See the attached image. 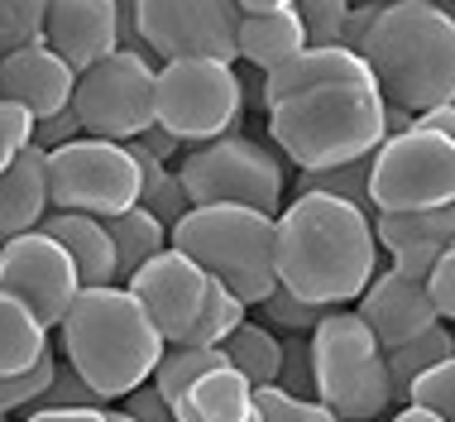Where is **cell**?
I'll use <instances>...</instances> for the list:
<instances>
[{
	"label": "cell",
	"mask_w": 455,
	"mask_h": 422,
	"mask_svg": "<svg viewBox=\"0 0 455 422\" xmlns=\"http://www.w3.org/2000/svg\"><path fill=\"white\" fill-rule=\"evenodd\" d=\"M379 274L374 216L340 197L298 192L278 211V283L316 307L360 303Z\"/></svg>",
	"instance_id": "6da1fadb"
},
{
	"label": "cell",
	"mask_w": 455,
	"mask_h": 422,
	"mask_svg": "<svg viewBox=\"0 0 455 422\" xmlns=\"http://www.w3.org/2000/svg\"><path fill=\"white\" fill-rule=\"evenodd\" d=\"M63 360L96 389L101 403H125L134 389L154 379L158 360L168 355L164 331L144 312L130 288H82L63 317Z\"/></svg>",
	"instance_id": "7a4b0ae2"
},
{
	"label": "cell",
	"mask_w": 455,
	"mask_h": 422,
	"mask_svg": "<svg viewBox=\"0 0 455 422\" xmlns=\"http://www.w3.org/2000/svg\"><path fill=\"white\" fill-rule=\"evenodd\" d=\"M268 140L283 158L298 164V173L374 158L388 140V101L374 77L316 86L268 110Z\"/></svg>",
	"instance_id": "3957f363"
},
{
	"label": "cell",
	"mask_w": 455,
	"mask_h": 422,
	"mask_svg": "<svg viewBox=\"0 0 455 422\" xmlns=\"http://www.w3.org/2000/svg\"><path fill=\"white\" fill-rule=\"evenodd\" d=\"M360 58L374 72L388 106L427 116L455 101V20L436 0H403L379 10Z\"/></svg>",
	"instance_id": "277c9868"
},
{
	"label": "cell",
	"mask_w": 455,
	"mask_h": 422,
	"mask_svg": "<svg viewBox=\"0 0 455 422\" xmlns=\"http://www.w3.org/2000/svg\"><path fill=\"white\" fill-rule=\"evenodd\" d=\"M168 240L216 283H226L244 307H264L278 288V216L250 207H192Z\"/></svg>",
	"instance_id": "5b68a950"
},
{
	"label": "cell",
	"mask_w": 455,
	"mask_h": 422,
	"mask_svg": "<svg viewBox=\"0 0 455 422\" xmlns=\"http://www.w3.org/2000/svg\"><path fill=\"white\" fill-rule=\"evenodd\" d=\"M312 379L316 403H326L340 422H379L393 408L388 355L355 312H326L312 331Z\"/></svg>",
	"instance_id": "8992f818"
},
{
	"label": "cell",
	"mask_w": 455,
	"mask_h": 422,
	"mask_svg": "<svg viewBox=\"0 0 455 422\" xmlns=\"http://www.w3.org/2000/svg\"><path fill=\"white\" fill-rule=\"evenodd\" d=\"M178 178L192 207H250L264 216H278L283 188H288L274 149L235 130L202 149H188V158L178 164Z\"/></svg>",
	"instance_id": "52a82bcc"
},
{
	"label": "cell",
	"mask_w": 455,
	"mask_h": 422,
	"mask_svg": "<svg viewBox=\"0 0 455 422\" xmlns=\"http://www.w3.org/2000/svg\"><path fill=\"white\" fill-rule=\"evenodd\" d=\"M244 110V82L235 63H216V58H182L164 63L154 82V126L178 134L182 144L202 149L230 134V126Z\"/></svg>",
	"instance_id": "ba28073f"
},
{
	"label": "cell",
	"mask_w": 455,
	"mask_h": 422,
	"mask_svg": "<svg viewBox=\"0 0 455 422\" xmlns=\"http://www.w3.org/2000/svg\"><path fill=\"white\" fill-rule=\"evenodd\" d=\"M369 202H374V216L455 207V140L422 126L388 134L374 154Z\"/></svg>",
	"instance_id": "9c48e42d"
},
{
	"label": "cell",
	"mask_w": 455,
	"mask_h": 422,
	"mask_svg": "<svg viewBox=\"0 0 455 422\" xmlns=\"http://www.w3.org/2000/svg\"><path fill=\"white\" fill-rule=\"evenodd\" d=\"M144 173L130 144L116 140H92L82 134L77 144L48 154V197L53 211H82V216L110 221L120 211L140 207Z\"/></svg>",
	"instance_id": "30bf717a"
},
{
	"label": "cell",
	"mask_w": 455,
	"mask_h": 422,
	"mask_svg": "<svg viewBox=\"0 0 455 422\" xmlns=\"http://www.w3.org/2000/svg\"><path fill=\"white\" fill-rule=\"evenodd\" d=\"M134 29H140L149 58L182 63V58H240V20L235 0H130Z\"/></svg>",
	"instance_id": "8fae6325"
},
{
	"label": "cell",
	"mask_w": 455,
	"mask_h": 422,
	"mask_svg": "<svg viewBox=\"0 0 455 422\" xmlns=\"http://www.w3.org/2000/svg\"><path fill=\"white\" fill-rule=\"evenodd\" d=\"M154 82H158L154 58L116 48L106 63H96L77 77L72 110H77L82 130L92 140L130 144L154 126Z\"/></svg>",
	"instance_id": "7c38bea8"
},
{
	"label": "cell",
	"mask_w": 455,
	"mask_h": 422,
	"mask_svg": "<svg viewBox=\"0 0 455 422\" xmlns=\"http://www.w3.org/2000/svg\"><path fill=\"white\" fill-rule=\"evenodd\" d=\"M0 293L20 297L44 327H63L82 293V274L48 231H29L0 245Z\"/></svg>",
	"instance_id": "4fadbf2b"
},
{
	"label": "cell",
	"mask_w": 455,
	"mask_h": 422,
	"mask_svg": "<svg viewBox=\"0 0 455 422\" xmlns=\"http://www.w3.org/2000/svg\"><path fill=\"white\" fill-rule=\"evenodd\" d=\"M212 274H206L196 259H188L182 250L168 245L164 255H154L140 274L125 279V288L144 303V312L154 317V327L164 331L168 345H182L192 337L196 317H202L206 297H212Z\"/></svg>",
	"instance_id": "5bb4252c"
},
{
	"label": "cell",
	"mask_w": 455,
	"mask_h": 422,
	"mask_svg": "<svg viewBox=\"0 0 455 422\" xmlns=\"http://www.w3.org/2000/svg\"><path fill=\"white\" fill-rule=\"evenodd\" d=\"M355 317L374 331V341L384 345V351H398V345L417 341L422 331H432L441 321L436 303H432V288L417 283V279H408V274H398L393 264L379 269L374 283L360 293Z\"/></svg>",
	"instance_id": "9a60e30c"
},
{
	"label": "cell",
	"mask_w": 455,
	"mask_h": 422,
	"mask_svg": "<svg viewBox=\"0 0 455 422\" xmlns=\"http://www.w3.org/2000/svg\"><path fill=\"white\" fill-rule=\"evenodd\" d=\"M44 44L82 77L120 48V0H48Z\"/></svg>",
	"instance_id": "2e32d148"
},
{
	"label": "cell",
	"mask_w": 455,
	"mask_h": 422,
	"mask_svg": "<svg viewBox=\"0 0 455 422\" xmlns=\"http://www.w3.org/2000/svg\"><path fill=\"white\" fill-rule=\"evenodd\" d=\"M379 250H388V264L417 283L432 279L436 259L455 245V207L436 211H384L374 216Z\"/></svg>",
	"instance_id": "e0dca14e"
},
{
	"label": "cell",
	"mask_w": 455,
	"mask_h": 422,
	"mask_svg": "<svg viewBox=\"0 0 455 422\" xmlns=\"http://www.w3.org/2000/svg\"><path fill=\"white\" fill-rule=\"evenodd\" d=\"M72 92H77V72L48 44H29V48H15V53L0 58V101L24 106L34 120L68 110Z\"/></svg>",
	"instance_id": "ac0fdd59"
},
{
	"label": "cell",
	"mask_w": 455,
	"mask_h": 422,
	"mask_svg": "<svg viewBox=\"0 0 455 422\" xmlns=\"http://www.w3.org/2000/svg\"><path fill=\"white\" fill-rule=\"evenodd\" d=\"M53 211L48 197V154L39 144H29L24 154L0 173V245L15 240V235L39 231Z\"/></svg>",
	"instance_id": "d6986e66"
},
{
	"label": "cell",
	"mask_w": 455,
	"mask_h": 422,
	"mask_svg": "<svg viewBox=\"0 0 455 422\" xmlns=\"http://www.w3.org/2000/svg\"><path fill=\"white\" fill-rule=\"evenodd\" d=\"M360 77H374L369 72V63L355 48L336 44V48H307V53H298L288 68L268 72L264 77V116L274 110L278 101H288V96H302V92H316V86H331V82H360Z\"/></svg>",
	"instance_id": "ffe728a7"
},
{
	"label": "cell",
	"mask_w": 455,
	"mask_h": 422,
	"mask_svg": "<svg viewBox=\"0 0 455 422\" xmlns=\"http://www.w3.org/2000/svg\"><path fill=\"white\" fill-rule=\"evenodd\" d=\"M39 231H48L72 255V264H77V274H82V288H110V283L120 279L116 240H110L106 221L82 216V211H48V221Z\"/></svg>",
	"instance_id": "44dd1931"
},
{
	"label": "cell",
	"mask_w": 455,
	"mask_h": 422,
	"mask_svg": "<svg viewBox=\"0 0 455 422\" xmlns=\"http://www.w3.org/2000/svg\"><path fill=\"white\" fill-rule=\"evenodd\" d=\"M173 422H259V389L240 369L220 365L173 403Z\"/></svg>",
	"instance_id": "7402d4cb"
},
{
	"label": "cell",
	"mask_w": 455,
	"mask_h": 422,
	"mask_svg": "<svg viewBox=\"0 0 455 422\" xmlns=\"http://www.w3.org/2000/svg\"><path fill=\"white\" fill-rule=\"evenodd\" d=\"M298 53H307V29H302L298 5L264 10V15H244L240 20V58L259 72V77L288 68Z\"/></svg>",
	"instance_id": "603a6c76"
},
{
	"label": "cell",
	"mask_w": 455,
	"mask_h": 422,
	"mask_svg": "<svg viewBox=\"0 0 455 422\" xmlns=\"http://www.w3.org/2000/svg\"><path fill=\"white\" fill-rule=\"evenodd\" d=\"M48 351H53V345H48V327L20 303V297L0 293V379L34 369Z\"/></svg>",
	"instance_id": "cb8c5ba5"
},
{
	"label": "cell",
	"mask_w": 455,
	"mask_h": 422,
	"mask_svg": "<svg viewBox=\"0 0 455 422\" xmlns=\"http://www.w3.org/2000/svg\"><path fill=\"white\" fill-rule=\"evenodd\" d=\"M106 231H110V240H116L120 279L140 274L154 255H164L168 245H173V240H168V226L154 216V211H144V207H130V211H120V216H110Z\"/></svg>",
	"instance_id": "d4e9b609"
},
{
	"label": "cell",
	"mask_w": 455,
	"mask_h": 422,
	"mask_svg": "<svg viewBox=\"0 0 455 422\" xmlns=\"http://www.w3.org/2000/svg\"><path fill=\"white\" fill-rule=\"evenodd\" d=\"M220 351H226L230 369H240L254 389H268V384H278V375H283V341L264 327V321H254V317L244 321V327L220 345Z\"/></svg>",
	"instance_id": "484cf974"
},
{
	"label": "cell",
	"mask_w": 455,
	"mask_h": 422,
	"mask_svg": "<svg viewBox=\"0 0 455 422\" xmlns=\"http://www.w3.org/2000/svg\"><path fill=\"white\" fill-rule=\"evenodd\" d=\"M388 355V379H393V394H398L403 403H408V389L417 379L427 375V369L446 365V360L455 355V331L446 327V321H436L432 331H422L417 341L398 345V351H384Z\"/></svg>",
	"instance_id": "4316f807"
},
{
	"label": "cell",
	"mask_w": 455,
	"mask_h": 422,
	"mask_svg": "<svg viewBox=\"0 0 455 422\" xmlns=\"http://www.w3.org/2000/svg\"><path fill=\"white\" fill-rule=\"evenodd\" d=\"M220 365H230L226 351H202V345H168V355L158 360V369H154L149 384H154L158 394H164V403L173 408L196 379L212 375V369H220Z\"/></svg>",
	"instance_id": "83f0119b"
},
{
	"label": "cell",
	"mask_w": 455,
	"mask_h": 422,
	"mask_svg": "<svg viewBox=\"0 0 455 422\" xmlns=\"http://www.w3.org/2000/svg\"><path fill=\"white\" fill-rule=\"evenodd\" d=\"M250 321V307L240 303L235 293L226 288V283H212V297H206V307H202V317H196V327H192V337L182 341V345H202V351H220L235 331Z\"/></svg>",
	"instance_id": "f1b7e54d"
},
{
	"label": "cell",
	"mask_w": 455,
	"mask_h": 422,
	"mask_svg": "<svg viewBox=\"0 0 455 422\" xmlns=\"http://www.w3.org/2000/svg\"><path fill=\"white\" fill-rule=\"evenodd\" d=\"M369 173H374V158H355V164L322 168V173H298V192L340 197V202H350V207H360V211L374 216V202H369Z\"/></svg>",
	"instance_id": "f546056e"
},
{
	"label": "cell",
	"mask_w": 455,
	"mask_h": 422,
	"mask_svg": "<svg viewBox=\"0 0 455 422\" xmlns=\"http://www.w3.org/2000/svg\"><path fill=\"white\" fill-rule=\"evenodd\" d=\"M48 29V0H0V58L15 48L44 44Z\"/></svg>",
	"instance_id": "4dcf8cb0"
},
{
	"label": "cell",
	"mask_w": 455,
	"mask_h": 422,
	"mask_svg": "<svg viewBox=\"0 0 455 422\" xmlns=\"http://www.w3.org/2000/svg\"><path fill=\"white\" fill-rule=\"evenodd\" d=\"M58 365H63V360L48 351L34 369H24V375H5V379H0V422H5L10 413H20V408H29V413H34V408L44 403V394L53 389Z\"/></svg>",
	"instance_id": "1f68e13d"
},
{
	"label": "cell",
	"mask_w": 455,
	"mask_h": 422,
	"mask_svg": "<svg viewBox=\"0 0 455 422\" xmlns=\"http://www.w3.org/2000/svg\"><path fill=\"white\" fill-rule=\"evenodd\" d=\"M355 0H298V15L307 29V48H336L346 44V20Z\"/></svg>",
	"instance_id": "d6a6232c"
},
{
	"label": "cell",
	"mask_w": 455,
	"mask_h": 422,
	"mask_svg": "<svg viewBox=\"0 0 455 422\" xmlns=\"http://www.w3.org/2000/svg\"><path fill=\"white\" fill-rule=\"evenodd\" d=\"M259 422H340V418L326 403L298 399V394L268 384V389H259Z\"/></svg>",
	"instance_id": "836d02e7"
},
{
	"label": "cell",
	"mask_w": 455,
	"mask_h": 422,
	"mask_svg": "<svg viewBox=\"0 0 455 422\" xmlns=\"http://www.w3.org/2000/svg\"><path fill=\"white\" fill-rule=\"evenodd\" d=\"M326 312H336V307H316V303H307V297H298L292 288H283V283H278L274 293H268V303H264V317L274 321V327L298 331V337H302V331L312 337V331L322 327Z\"/></svg>",
	"instance_id": "e575fe53"
},
{
	"label": "cell",
	"mask_w": 455,
	"mask_h": 422,
	"mask_svg": "<svg viewBox=\"0 0 455 422\" xmlns=\"http://www.w3.org/2000/svg\"><path fill=\"white\" fill-rule=\"evenodd\" d=\"M408 403L432 408L441 422H455V355L446 360V365L427 369V375L412 384V389H408Z\"/></svg>",
	"instance_id": "d590c367"
},
{
	"label": "cell",
	"mask_w": 455,
	"mask_h": 422,
	"mask_svg": "<svg viewBox=\"0 0 455 422\" xmlns=\"http://www.w3.org/2000/svg\"><path fill=\"white\" fill-rule=\"evenodd\" d=\"M34 144V116L15 101H0V173Z\"/></svg>",
	"instance_id": "8d00e7d4"
},
{
	"label": "cell",
	"mask_w": 455,
	"mask_h": 422,
	"mask_svg": "<svg viewBox=\"0 0 455 422\" xmlns=\"http://www.w3.org/2000/svg\"><path fill=\"white\" fill-rule=\"evenodd\" d=\"M278 389L298 394V399H316V379H312V337L307 341H283V375Z\"/></svg>",
	"instance_id": "74e56055"
},
{
	"label": "cell",
	"mask_w": 455,
	"mask_h": 422,
	"mask_svg": "<svg viewBox=\"0 0 455 422\" xmlns=\"http://www.w3.org/2000/svg\"><path fill=\"white\" fill-rule=\"evenodd\" d=\"M39 408H106V403L96 399L92 384L82 379L77 369H72L68 360H63V365H58V375H53V389L44 394V403H39Z\"/></svg>",
	"instance_id": "f35d334b"
},
{
	"label": "cell",
	"mask_w": 455,
	"mask_h": 422,
	"mask_svg": "<svg viewBox=\"0 0 455 422\" xmlns=\"http://www.w3.org/2000/svg\"><path fill=\"white\" fill-rule=\"evenodd\" d=\"M82 120H77V110H58V116H44V120H34V144L44 149V154H58V149H68V144H77L82 140Z\"/></svg>",
	"instance_id": "ab89813d"
},
{
	"label": "cell",
	"mask_w": 455,
	"mask_h": 422,
	"mask_svg": "<svg viewBox=\"0 0 455 422\" xmlns=\"http://www.w3.org/2000/svg\"><path fill=\"white\" fill-rule=\"evenodd\" d=\"M427 288H432V303H436L441 321H446V327H455V245L436 259V269H432V279H427Z\"/></svg>",
	"instance_id": "60d3db41"
},
{
	"label": "cell",
	"mask_w": 455,
	"mask_h": 422,
	"mask_svg": "<svg viewBox=\"0 0 455 422\" xmlns=\"http://www.w3.org/2000/svg\"><path fill=\"white\" fill-rule=\"evenodd\" d=\"M116 408H125V413L134 422H173V408L164 403V394L154 389V384H144V389H134L125 403H116Z\"/></svg>",
	"instance_id": "b9f144b4"
},
{
	"label": "cell",
	"mask_w": 455,
	"mask_h": 422,
	"mask_svg": "<svg viewBox=\"0 0 455 422\" xmlns=\"http://www.w3.org/2000/svg\"><path fill=\"white\" fill-rule=\"evenodd\" d=\"M134 144H140V149H149V154H154L164 168H178V164H182V149H188V144L178 140V134H168L164 126H149V130L140 134V140H134Z\"/></svg>",
	"instance_id": "7bdbcfd3"
},
{
	"label": "cell",
	"mask_w": 455,
	"mask_h": 422,
	"mask_svg": "<svg viewBox=\"0 0 455 422\" xmlns=\"http://www.w3.org/2000/svg\"><path fill=\"white\" fill-rule=\"evenodd\" d=\"M24 422H110L106 408H34Z\"/></svg>",
	"instance_id": "ee69618b"
},
{
	"label": "cell",
	"mask_w": 455,
	"mask_h": 422,
	"mask_svg": "<svg viewBox=\"0 0 455 422\" xmlns=\"http://www.w3.org/2000/svg\"><path fill=\"white\" fill-rule=\"evenodd\" d=\"M374 20H379L374 5H355L350 20H346V48H355V53H360V44H364V34L374 29Z\"/></svg>",
	"instance_id": "f6af8a7d"
},
{
	"label": "cell",
	"mask_w": 455,
	"mask_h": 422,
	"mask_svg": "<svg viewBox=\"0 0 455 422\" xmlns=\"http://www.w3.org/2000/svg\"><path fill=\"white\" fill-rule=\"evenodd\" d=\"M417 126H422V130H436V134H446V140H455V101H451V106L427 110V116H417Z\"/></svg>",
	"instance_id": "bcb514c9"
},
{
	"label": "cell",
	"mask_w": 455,
	"mask_h": 422,
	"mask_svg": "<svg viewBox=\"0 0 455 422\" xmlns=\"http://www.w3.org/2000/svg\"><path fill=\"white\" fill-rule=\"evenodd\" d=\"M388 422H441V418L432 413V408H417V403H403V408H398V413H393Z\"/></svg>",
	"instance_id": "7dc6e473"
},
{
	"label": "cell",
	"mask_w": 455,
	"mask_h": 422,
	"mask_svg": "<svg viewBox=\"0 0 455 422\" xmlns=\"http://www.w3.org/2000/svg\"><path fill=\"white\" fill-rule=\"evenodd\" d=\"M244 15H264V10H283V5H298V0H235Z\"/></svg>",
	"instance_id": "c3c4849f"
},
{
	"label": "cell",
	"mask_w": 455,
	"mask_h": 422,
	"mask_svg": "<svg viewBox=\"0 0 455 422\" xmlns=\"http://www.w3.org/2000/svg\"><path fill=\"white\" fill-rule=\"evenodd\" d=\"M355 5H374V10H388V5H403V0H355Z\"/></svg>",
	"instance_id": "681fc988"
},
{
	"label": "cell",
	"mask_w": 455,
	"mask_h": 422,
	"mask_svg": "<svg viewBox=\"0 0 455 422\" xmlns=\"http://www.w3.org/2000/svg\"><path fill=\"white\" fill-rule=\"evenodd\" d=\"M106 418H110V422H134V418L125 413V408H106Z\"/></svg>",
	"instance_id": "f907efd6"
},
{
	"label": "cell",
	"mask_w": 455,
	"mask_h": 422,
	"mask_svg": "<svg viewBox=\"0 0 455 422\" xmlns=\"http://www.w3.org/2000/svg\"><path fill=\"white\" fill-rule=\"evenodd\" d=\"M436 5H441V10H446V15L455 20V0H436Z\"/></svg>",
	"instance_id": "816d5d0a"
},
{
	"label": "cell",
	"mask_w": 455,
	"mask_h": 422,
	"mask_svg": "<svg viewBox=\"0 0 455 422\" xmlns=\"http://www.w3.org/2000/svg\"><path fill=\"white\" fill-rule=\"evenodd\" d=\"M5 422H10V418H5Z\"/></svg>",
	"instance_id": "f5cc1de1"
}]
</instances>
